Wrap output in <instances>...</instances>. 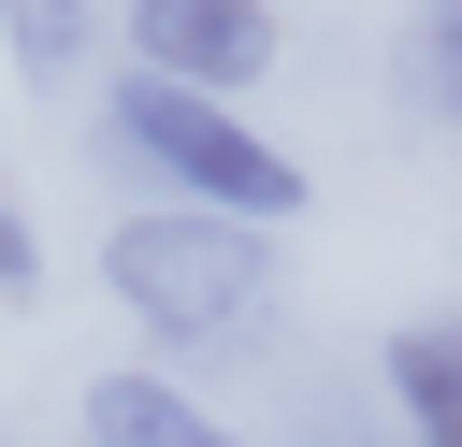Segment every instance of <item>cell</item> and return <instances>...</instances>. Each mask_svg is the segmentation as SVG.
<instances>
[{
    "label": "cell",
    "mask_w": 462,
    "mask_h": 447,
    "mask_svg": "<svg viewBox=\"0 0 462 447\" xmlns=\"http://www.w3.org/2000/svg\"><path fill=\"white\" fill-rule=\"evenodd\" d=\"M101 288L159 332V346H245L274 317V231L245 216H188V202H144L101 231Z\"/></svg>",
    "instance_id": "6da1fadb"
},
{
    "label": "cell",
    "mask_w": 462,
    "mask_h": 447,
    "mask_svg": "<svg viewBox=\"0 0 462 447\" xmlns=\"http://www.w3.org/2000/svg\"><path fill=\"white\" fill-rule=\"evenodd\" d=\"M101 144H116V159H144L188 216H245V231L303 216V159H289V144H260L231 101H188V87H159V72H116Z\"/></svg>",
    "instance_id": "7a4b0ae2"
},
{
    "label": "cell",
    "mask_w": 462,
    "mask_h": 447,
    "mask_svg": "<svg viewBox=\"0 0 462 447\" xmlns=\"http://www.w3.org/2000/svg\"><path fill=\"white\" fill-rule=\"evenodd\" d=\"M130 72H159L188 101H245L274 72V14L260 0H130Z\"/></svg>",
    "instance_id": "3957f363"
},
{
    "label": "cell",
    "mask_w": 462,
    "mask_h": 447,
    "mask_svg": "<svg viewBox=\"0 0 462 447\" xmlns=\"http://www.w3.org/2000/svg\"><path fill=\"white\" fill-rule=\"evenodd\" d=\"M390 404H404V433H419V447H462V303L390 332Z\"/></svg>",
    "instance_id": "277c9868"
},
{
    "label": "cell",
    "mask_w": 462,
    "mask_h": 447,
    "mask_svg": "<svg viewBox=\"0 0 462 447\" xmlns=\"http://www.w3.org/2000/svg\"><path fill=\"white\" fill-rule=\"evenodd\" d=\"M87 447H231L173 375H87Z\"/></svg>",
    "instance_id": "5b68a950"
},
{
    "label": "cell",
    "mask_w": 462,
    "mask_h": 447,
    "mask_svg": "<svg viewBox=\"0 0 462 447\" xmlns=\"http://www.w3.org/2000/svg\"><path fill=\"white\" fill-rule=\"evenodd\" d=\"M404 101L462 130V0H419L404 14Z\"/></svg>",
    "instance_id": "8992f818"
},
{
    "label": "cell",
    "mask_w": 462,
    "mask_h": 447,
    "mask_svg": "<svg viewBox=\"0 0 462 447\" xmlns=\"http://www.w3.org/2000/svg\"><path fill=\"white\" fill-rule=\"evenodd\" d=\"M0 43H14L29 72H72V58H87V14H72V0H0Z\"/></svg>",
    "instance_id": "52a82bcc"
},
{
    "label": "cell",
    "mask_w": 462,
    "mask_h": 447,
    "mask_svg": "<svg viewBox=\"0 0 462 447\" xmlns=\"http://www.w3.org/2000/svg\"><path fill=\"white\" fill-rule=\"evenodd\" d=\"M29 274H43V245H29V231H14V202H0V288H29Z\"/></svg>",
    "instance_id": "ba28073f"
},
{
    "label": "cell",
    "mask_w": 462,
    "mask_h": 447,
    "mask_svg": "<svg viewBox=\"0 0 462 447\" xmlns=\"http://www.w3.org/2000/svg\"><path fill=\"white\" fill-rule=\"evenodd\" d=\"M0 447H14V433H0Z\"/></svg>",
    "instance_id": "9c48e42d"
}]
</instances>
